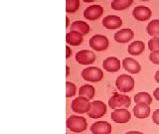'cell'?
I'll return each instance as SVG.
<instances>
[{"label": "cell", "mask_w": 159, "mask_h": 134, "mask_svg": "<svg viewBox=\"0 0 159 134\" xmlns=\"http://www.w3.org/2000/svg\"><path fill=\"white\" fill-rule=\"evenodd\" d=\"M111 117L114 122L123 124L130 120L131 114L126 108H120V109H114L111 112Z\"/></svg>", "instance_id": "cell-8"}, {"label": "cell", "mask_w": 159, "mask_h": 134, "mask_svg": "<svg viewBox=\"0 0 159 134\" xmlns=\"http://www.w3.org/2000/svg\"><path fill=\"white\" fill-rule=\"evenodd\" d=\"M71 31L79 32L82 35H88L89 33V26L88 23L84 21H75L72 23Z\"/></svg>", "instance_id": "cell-20"}, {"label": "cell", "mask_w": 159, "mask_h": 134, "mask_svg": "<svg viewBox=\"0 0 159 134\" xmlns=\"http://www.w3.org/2000/svg\"><path fill=\"white\" fill-rule=\"evenodd\" d=\"M149 60H150L151 63L159 65V51L151 52V54L149 55Z\"/></svg>", "instance_id": "cell-28"}, {"label": "cell", "mask_w": 159, "mask_h": 134, "mask_svg": "<svg viewBox=\"0 0 159 134\" xmlns=\"http://www.w3.org/2000/svg\"><path fill=\"white\" fill-rule=\"evenodd\" d=\"M122 65L124 69L130 74H138L141 71V67L139 63L132 58H125L122 61Z\"/></svg>", "instance_id": "cell-16"}, {"label": "cell", "mask_w": 159, "mask_h": 134, "mask_svg": "<svg viewBox=\"0 0 159 134\" xmlns=\"http://www.w3.org/2000/svg\"><path fill=\"white\" fill-rule=\"evenodd\" d=\"M133 113L136 118H147L150 115V105H148V104H136L133 107Z\"/></svg>", "instance_id": "cell-17"}, {"label": "cell", "mask_w": 159, "mask_h": 134, "mask_svg": "<svg viewBox=\"0 0 159 134\" xmlns=\"http://www.w3.org/2000/svg\"><path fill=\"white\" fill-rule=\"evenodd\" d=\"M134 101L136 104H148L152 103V97L148 92H138L134 96Z\"/></svg>", "instance_id": "cell-22"}, {"label": "cell", "mask_w": 159, "mask_h": 134, "mask_svg": "<svg viewBox=\"0 0 159 134\" xmlns=\"http://www.w3.org/2000/svg\"><path fill=\"white\" fill-rule=\"evenodd\" d=\"M102 14L103 7H102L101 5H92L84 11V17L89 21H93V20L98 19Z\"/></svg>", "instance_id": "cell-11"}, {"label": "cell", "mask_w": 159, "mask_h": 134, "mask_svg": "<svg viewBox=\"0 0 159 134\" xmlns=\"http://www.w3.org/2000/svg\"><path fill=\"white\" fill-rule=\"evenodd\" d=\"M133 36H134V33L131 29L124 28V29L119 30V31H117L114 34V40H116L117 43L124 44L130 41L133 38Z\"/></svg>", "instance_id": "cell-14"}, {"label": "cell", "mask_w": 159, "mask_h": 134, "mask_svg": "<svg viewBox=\"0 0 159 134\" xmlns=\"http://www.w3.org/2000/svg\"><path fill=\"white\" fill-rule=\"evenodd\" d=\"M76 92H77L76 84L72 82H67L66 83V96L72 97L76 94Z\"/></svg>", "instance_id": "cell-26"}, {"label": "cell", "mask_w": 159, "mask_h": 134, "mask_svg": "<svg viewBox=\"0 0 159 134\" xmlns=\"http://www.w3.org/2000/svg\"><path fill=\"white\" fill-rule=\"evenodd\" d=\"M82 78L84 81L92 82V83L101 82L103 78V72L97 67H89L83 69Z\"/></svg>", "instance_id": "cell-4"}, {"label": "cell", "mask_w": 159, "mask_h": 134, "mask_svg": "<svg viewBox=\"0 0 159 134\" xmlns=\"http://www.w3.org/2000/svg\"><path fill=\"white\" fill-rule=\"evenodd\" d=\"M76 61L81 65H91L96 61V55L89 50H82L77 53Z\"/></svg>", "instance_id": "cell-9"}, {"label": "cell", "mask_w": 159, "mask_h": 134, "mask_svg": "<svg viewBox=\"0 0 159 134\" xmlns=\"http://www.w3.org/2000/svg\"><path fill=\"white\" fill-rule=\"evenodd\" d=\"M133 0H113L111 2V8L113 10H124L132 4Z\"/></svg>", "instance_id": "cell-24"}, {"label": "cell", "mask_w": 159, "mask_h": 134, "mask_svg": "<svg viewBox=\"0 0 159 134\" xmlns=\"http://www.w3.org/2000/svg\"><path fill=\"white\" fill-rule=\"evenodd\" d=\"M148 49L150 52L159 51V37H153L148 42Z\"/></svg>", "instance_id": "cell-27"}, {"label": "cell", "mask_w": 159, "mask_h": 134, "mask_svg": "<svg viewBox=\"0 0 159 134\" xmlns=\"http://www.w3.org/2000/svg\"><path fill=\"white\" fill-rule=\"evenodd\" d=\"M153 94H154V97H155V98L157 99V100L159 101V87H158V88H156L155 91H154Z\"/></svg>", "instance_id": "cell-31"}, {"label": "cell", "mask_w": 159, "mask_h": 134, "mask_svg": "<svg viewBox=\"0 0 159 134\" xmlns=\"http://www.w3.org/2000/svg\"><path fill=\"white\" fill-rule=\"evenodd\" d=\"M83 36L84 35H82L79 32L71 31V32L67 33V35H66V42L69 45H71V46H80L84 41Z\"/></svg>", "instance_id": "cell-18"}, {"label": "cell", "mask_w": 159, "mask_h": 134, "mask_svg": "<svg viewBox=\"0 0 159 134\" xmlns=\"http://www.w3.org/2000/svg\"><path fill=\"white\" fill-rule=\"evenodd\" d=\"M71 56H72V50H71V48H70L69 46H67L66 47V58L69 59Z\"/></svg>", "instance_id": "cell-30"}, {"label": "cell", "mask_w": 159, "mask_h": 134, "mask_svg": "<svg viewBox=\"0 0 159 134\" xmlns=\"http://www.w3.org/2000/svg\"><path fill=\"white\" fill-rule=\"evenodd\" d=\"M145 50V45L142 41H134L128 46L127 51L129 55L132 56H139L140 54H142Z\"/></svg>", "instance_id": "cell-19"}, {"label": "cell", "mask_w": 159, "mask_h": 134, "mask_svg": "<svg viewBox=\"0 0 159 134\" xmlns=\"http://www.w3.org/2000/svg\"><path fill=\"white\" fill-rule=\"evenodd\" d=\"M154 78H155V81L159 83V69L155 73V76H154Z\"/></svg>", "instance_id": "cell-32"}, {"label": "cell", "mask_w": 159, "mask_h": 134, "mask_svg": "<svg viewBox=\"0 0 159 134\" xmlns=\"http://www.w3.org/2000/svg\"><path fill=\"white\" fill-rule=\"evenodd\" d=\"M66 21H67V23H66V27H68V26H69V23H70V21H69V18H68V17L66 18Z\"/></svg>", "instance_id": "cell-36"}, {"label": "cell", "mask_w": 159, "mask_h": 134, "mask_svg": "<svg viewBox=\"0 0 159 134\" xmlns=\"http://www.w3.org/2000/svg\"><path fill=\"white\" fill-rule=\"evenodd\" d=\"M67 127L75 133H81L88 128L87 119L83 116L72 115L67 119Z\"/></svg>", "instance_id": "cell-1"}, {"label": "cell", "mask_w": 159, "mask_h": 134, "mask_svg": "<svg viewBox=\"0 0 159 134\" xmlns=\"http://www.w3.org/2000/svg\"><path fill=\"white\" fill-rule=\"evenodd\" d=\"M107 113V105L102 100H96L92 102L91 109L88 112V115L89 118L97 119L102 117Z\"/></svg>", "instance_id": "cell-7"}, {"label": "cell", "mask_w": 159, "mask_h": 134, "mask_svg": "<svg viewBox=\"0 0 159 134\" xmlns=\"http://www.w3.org/2000/svg\"><path fill=\"white\" fill-rule=\"evenodd\" d=\"M80 8V0H66V11L75 13Z\"/></svg>", "instance_id": "cell-25"}, {"label": "cell", "mask_w": 159, "mask_h": 134, "mask_svg": "<svg viewBox=\"0 0 159 134\" xmlns=\"http://www.w3.org/2000/svg\"><path fill=\"white\" fill-rule=\"evenodd\" d=\"M135 82L132 77L127 76V74H120L119 77H117L116 81V86L119 92H121L123 93L131 92Z\"/></svg>", "instance_id": "cell-3"}, {"label": "cell", "mask_w": 159, "mask_h": 134, "mask_svg": "<svg viewBox=\"0 0 159 134\" xmlns=\"http://www.w3.org/2000/svg\"><path fill=\"white\" fill-rule=\"evenodd\" d=\"M91 131L93 134H111L112 126L107 121H97L92 124Z\"/></svg>", "instance_id": "cell-12"}, {"label": "cell", "mask_w": 159, "mask_h": 134, "mask_svg": "<svg viewBox=\"0 0 159 134\" xmlns=\"http://www.w3.org/2000/svg\"><path fill=\"white\" fill-rule=\"evenodd\" d=\"M66 69H67V72H66V76H69V74H70V68L67 66V67H66Z\"/></svg>", "instance_id": "cell-34"}, {"label": "cell", "mask_w": 159, "mask_h": 134, "mask_svg": "<svg viewBox=\"0 0 159 134\" xmlns=\"http://www.w3.org/2000/svg\"><path fill=\"white\" fill-rule=\"evenodd\" d=\"M102 23L103 27H106L108 30H116L122 26L121 18L116 16V15H109V16L104 17Z\"/></svg>", "instance_id": "cell-13"}, {"label": "cell", "mask_w": 159, "mask_h": 134, "mask_svg": "<svg viewBox=\"0 0 159 134\" xmlns=\"http://www.w3.org/2000/svg\"><path fill=\"white\" fill-rule=\"evenodd\" d=\"M91 104L92 102H89V98L84 97V96H79L73 100L71 104V108L74 112L84 114V113H88L89 111Z\"/></svg>", "instance_id": "cell-5"}, {"label": "cell", "mask_w": 159, "mask_h": 134, "mask_svg": "<svg viewBox=\"0 0 159 134\" xmlns=\"http://www.w3.org/2000/svg\"><path fill=\"white\" fill-rule=\"evenodd\" d=\"M79 94L80 96H84L89 99H92L93 98L94 94H96V88L93 86H91V84H84V86L80 87Z\"/></svg>", "instance_id": "cell-21"}, {"label": "cell", "mask_w": 159, "mask_h": 134, "mask_svg": "<svg viewBox=\"0 0 159 134\" xmlns=\"http://www.w3.org/2000/svg\"><path fill=\"white\" fill-rule=\"evenodd\" d=\"M102 67L107 72H117L120 69V61L116 57H108L103 61Z\"/></svg>", "instance_id": "cell-15"}, {"label": "cell", "mask_w": 159, "mask_h": 134, "mask_svg": "<svg viewBox=\"0 0 159 134\" xmlns=\"http://www.w3.org/2000/svg\"><path fill=\"white\" fill-rule=\"evenodd\" d=\"M131 99L126 94L114 93L113 96L108 99V106L112 109H120L127 108L130 106Z\"/></svg>", "instance_id": "cell-2"}, {"label": "cell", "mask_w": 159, "mask_h": 134, "mask_svg": "<svg viewBox=\"0 0 159 134\" xmlns=\"http://www.w3.org/2000/svg\"><path fill=\"white\" fill-rule=\"evenodd\" d=\"M142 1H147V0H142Z\"/></svg>", "instance_id": "cell-37"}, {"label": "cell", "mask_w": 159, "mask_h": 134, "mask_svg": "<svg viewBox=\"0 0 159 134\" xmlns=\"http://www.w3.org/2000/svg\"><path fill=\"white\" fill-rule=\"evenodd\" d=\"M152 120H153V122L155 123V124L159 125V109H156V110L153 112V114H152Z\"/></svg>", "instance_id": "cell-29"}, {"label": "cell", "mask_w": 159, "mask_h": 134, "mask_svg": "<svg viewBox=\"0 0 159 134\" xmlns=\"http://www.w3.org/2000/svg\"><path fill=\"white\" fill-rule=\"evenodd\" d=\"M125 134H143V133L140 132V131H128Z\"/></svg>", "instance_id": "cell-33"}, {"label": "cell", "mask_w": 159, "mask_h": 134, "mask_svg": "<svg viewBox=\"0 0 159 134\" xmlns=\"http://www.w3.org/2000/svg\"><path fill=\"white\" fill-rule=\"evenodd\" d=\"M84 2H86V3H89V2H93L94 0H83Z\"/></svg>", "instance_id": "cell-35"}, {"label": "cell", "mask_w": 159, "mask_h": 134, "mask_svg": "<svg viewBox=\"0 0 159 134\" xmlns=\"http://www.w3.org/2000/svg\"><path fill=\"white\" fill-rule=\"evenodd\" d=\"M132 15L137 21H147L150 19L152 12L148 7L144 6V5H139L133 9Z\"/></svg>", "instance_id": "cell-10"}, {"label": "cell", "mask_w": 159, "mask_h": 134, "mask_svg": "<svg viewBox=\"0 0 159 134\" xmlns=\"http://www.w3.org/2000/svg\"><path fill=\"white\" fill-rule=\"evenodd\" d=\"M147 34L150 35L152 37H157L159 36V20L155 19L152 20L150 23H148L146 27Z\"/></svg>", "instance_id": "cell-23"}, {"label": "cell", "mask_w": 159, "mask_h": 134, "mask_svg": "<svg viewBox=\"0 0 159 134\" xmlns=\"http://www.w3.org/2000/svg\"><path fill=\"white\" fill-rule=\"evenodd\" d=\"M108 39L103 35H93L89 39V46L97 52H102L108 48Z\"/></svg>", "instance_id": "cell-6"}]
</instances>
